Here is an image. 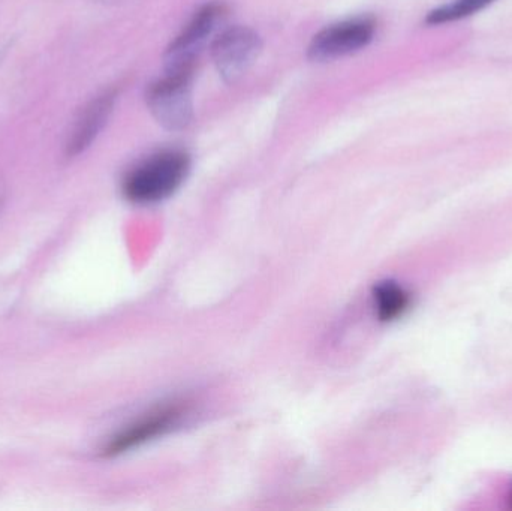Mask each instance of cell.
Masks as SVG:
<instances>
[{"instance_id":"6da1fadb","label":"cell","mask_w":512,"mask_h":511,"mask_svg":"<svg viewBox=\"0 0 512 511\" xmlns=\"http://www.w3.org/2000/svg\"><path fill=\"white\" fill-rule=\"evenodd\" d=\"M191 159L180 150H165L138 165L123 183V194L132 203L152 204L171 197L188 177Z\"/></svg>"},{"instance_id":"7a4b0ae2","label":"cell","mask_w":512,"mask_h":511,"mask_svg":"<svg viewBox=\"0 0 512 511\" xmlns=\"http://www.w3.org/2000/svg\"><path fill=\"white\" fill-rule=\"evenodd\" d=\"M225 15L221 3H206L201 6L188 24L183 27L165 53V68L168 74L191 75L201 51L215 33Z\"/></svg>"},{"instance_id":"3957f363","label":"cell","mask_w":512,"mask_h":511,"mask_svg":"<svg viewBox=\"0 0 512 511\" xmlns=\"http://www.w3.org/2000/svg\"><path fill=\"white\" fill-rule=\"evenodd\" d=\"M147 107L167 131H183L194 120L191 75L167 74L147 90Z\"/></svg>"},{"instance_id":"277c9868","label":"cell","mask_w":512,"mask_h":511,"mask_svg":"<svg viewBox=\"0 0 512 511\" xmlns=\"http://www.w3.org/2000/svg\"><path fill=\"white\" fill-rule=\"evenodd\" d=\"M376 23L369 17L351 18L316 33L307 48L313 62H333L363 50L372 42Z\"/></svg>"},{"instance_id":"5b68a950","label":"cell","mask_w":512,"mask_h":511,"mask_svg":"<svg viewBox=\"0 0 512 511\" xmlns=\"http://www.w3.org/2000/svg\"><path fill=\"white\" fill-rule=\"evenodd\" d=\"M261 50L262 41L255 30L233 26L213 39L212 59L219 75L228 83H234L254 65Z\"/></svg>"},{"instance_id":"8992f818","label":"cell","mask_w":512,"mask_h":511,"mask_svg":"<svg viewBox=\"0 0 512 511\" xmlns=\"http://www.w3.org/2000/svg\"><path fill=\"white\" fill-rule=\"evenodd\" d=\"M182 414L183 407L180 404L167 405V407L155 411V413L140 420L137 425L131 426L128 431L123 432L119 437L114 438L105 449V456L120 455L126 450L134 449V447L141 446L146 441L153 440L158 435L167 432L182 417Z\"/></svg>"},{"instance_id":"52a82bcc","label":"cell","mask_w":512,"mask_h":511,"mask_svg":"<svg viewBox=\"0 0 512 511\" xmlns=\"http://www.w3.org/2000/svg\"><path fill=\"white\" fill-rule=\"evenodd\" d=\"M116 93L105 92L93 99L75 123L68 143V155L77 156L92 146L113 113Z\"/></svg>"},{"instance_id":"ba28073f","label":"cell","mask_w":512,"mask_h":511,"mask_svg":"<svg viewBox=\"0 0 512 511\" xmlns=\"http://www.w3.org/2000/svg\"><path fill=\"white\" fill-rule=\"evenodd\" d=\"M375 303L378 317L382 321H391L406 311L409 306V296L402 287L394 282H384L376 287Z\"/></svg>"},{"instance_id":"9c48e42d","label":"cell","mask_w":512,"mask_h":511,"mask_svg":"<svg viewBox=\"0 0 512 511\" xmlns=\"http://www.w3.org/2000/svg\"><path fill=\"white\" fill-rule=\"evenodd\" d=\"M496 0H453L447 5L439 6L435 11L429 12L426 21L429 24H445L451 21H459L462 18L471 17L477 12L483 11Z\"/></svg>"}]
</instances>
